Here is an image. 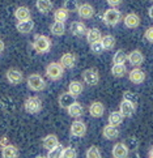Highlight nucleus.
I'll use <instances>...</instances> for the list:
<instances>
[{
	"instance_id": "1",
	"label": "nucleus",
	"mask_w": 153,
	"mask_h": 158,
	"mask_svg": "<svg viewBox=\"0 0 153 158\" xmlns=\"http://www.w3.org/2000/svg\"><path fill=\"white\" fill-rule=\"evenodd\" d=\"M32 47L34 48V51L38 54H47L51 50V39L47 35L36 34L33 39Z\"/></svg>"
},
{
	"instance_id": "2",
	"label": "nucleus",
	"mask_w": 153,
	"mask_h": 158,
	"mask_svg": "<svg viewBox=\"0 0 153 158\" xmlns=\"http://www.w3.org/2000/svg\"><path fill=\"white\" fill-rule=\"evenodd\" d=\"M26 85L30 90L33 92H42V90L46 89L47 84H46V80L38 73H32V75L28 76L26 78Z\"/></svg>"
},
{
	"instance_id": "3",
	"label": "nucleus",
	"mask_w": 153,
	"mask_h": 158,
	"mask_svg": "<svg viewBox=\"0 0 153 158\" xmlns=\"http://www.w3.org/2000/svg\"><path fill=\"white\" fill-rule=\"evenodd\" d=\"M42 99L37 97V95H33V97H28L24 102V109L28 114H32V115H36L38 112L42 111Z\"/></svg>"
},
{
	"instance_id": "4",
	"label": "nucleus",
	"mask_w": 153,
	"mask_h": 158,
	"mask_svg": "<svg viewBox=\"0 0 153 158\" xmlns=\"http://www.w3.org/2000/svg\"><path fill=\"white\" fill-rule=\"evenodd\" d=\"M122 19H123L122 12L118 8H109V9H106L105 13H104V17H102V20H104V22L107 26H115V25H118L119 22L122 21Z\"/></svg>"
},
{
	"instance_id": "5",
	"label": "nucleus",
	"mask_w": 153,
	"mask_h": 158,
	"mask_svg": "<svg viewBox=\"0 0 153 158\" xmlns=\"http://www.w3.org/2000/svg\"><path fill=\"white\" fill-rule=\"evenodd\" d=\"M64 75V68L59 61H53L46 67V77L51 81H58Z\"/></svg>"
},
{
	"instance_id": "6",
	"label": "nucleus",
	"mask_w": 153,
	"mask_h": 158,
	"mask_svg": "<svg viewBox=\"0 0 153 158\" xmlns=\"http://www.w3.org/2000/svg\"><path fill=\"white\" fill-rule=\"evenodd\" d=\"M83 80L89 86H94L100 82V72L96 68H88L83 72Z\"/></svg>"
},
{
	"instance_id": "7",
	"label": "nucleus",
	"mask_w": 153,
	"mask_h": 158,
	"mask_svg": "<svg viewBox=\"0 0 153 158\" xmlns=\"http://www.w3.org/2000/svg\"><path fill=\"white\" fill-rule=\"evenodd\" d=\"M5 78L7 81L11 84V85H19L24 81V75L22 72L17 68H9L7 72H5Z\"/></svg>"
},
{
	"instance_id": "8",
	"label": "nucleus",
	"mask_w": 153,
	"mask_h": 158,
	"mask_svg": "<svg viewBox=\"0 0 153 158\" xmlns=\"http://www.w3.org/2000/svg\"><path fill=\"white\" fill-rule=\"evenodd\" d=\"M70 132H71V136H73V137H84L85 135H87V124L81 120L73 122L71 124Z\"/></svg>"
},
{
	"instance_id": "9",
	"label": "nucleus",
	"mask_w": 153,
	"mask_h": 158,
	"mask_svg": "<svg viewBox=\"0 0 153 158\" xmlns=\"http://www.w3.org/2000/svg\"><path fill=\"white\" fill-rule=\"evenodd\" d=\"M0 109H2L5 114H12V112L16 111L17 105H16L15 99L12 97L4 95V97L0 98Z\"/></svg>"
},
{
	"instance_id": "10",
	"label": "nucleus",
	"mask_w": 153,
	"mask_h": 158,
	"mask_svg": "<svg viewBox=\"0 0 153 158\" xmlns=\"http://www.w3.org/2000/svg\"><path fill=\"white\" fill-rule=\"evenodd\" d=\"M127 61L134 68H139V67L144 63V55L140 50H132L127 56Z\"/></svg>"
},
{
	"instance_id": "11",
	"label": "nucleus",
	"mask_w": 153,
	"mask_h": 158,
	"mask_svg": "<svg viewBox=\"0 0 153 158\" xmlns=\"http://www.w3.org/2000/svg\"><path fill=\"white\" fill-rule=\"evenodd\" d=\"M145 78H147L145 72L143 69H140V68H134L128 73V80L131 81L132 84H135V85H140V84H143L145 81Z\"/></svg>"
},
{
	"instance_id": "12",
	"label": "nucleus",
	"mask_w": 153,
	"mask_h": 158,
	"mask_svg": "<svg viewBox=\"0 0 153 158\" xmlns=\"http://www.w3.org/2000/svg\"><path fill=\"white\" fill-rule=\"evenodd\" d=\"M96 10H94V7L90 5L89 3H84V4H80V7L77 9V15L79 17H81L83 20H90L94 16Z\"/></svg>"
},
{
	"instance_id": "13",
	"label": "nucleus",
	"mask_w": 153,
	"mask_h": 158,
	"mask_svg": "<svg viewBox=\"0 0 153 158\" xmlns=\"http://www.w3.org/2000/svg\"><path fill=\"white\" fill-rule=\"evenodd\" d=\"M70 31L75 37H83L87 34L88 29H87V25L83 21H72L70 25Z\"/></svg>"
},
{
	"instance_id": "14",
	"label": "nucleus",
	"mask_w": 153,
	"mask_h": 158,
	"mask_svg": "<svg viewBox=\"0 0 153 158\" xmlns=\"http://www.w3.org/2000/svg\"><path fill=\"white\" fill-rule=\"evenodd\" d=\"M136 111V105L128 101L122 99V102L119 103V112L124 116V118H131Z\"/></svg>"
},
{
	"instance_id": "15",
	"label": "nucleus",
	"mask_w": 153,
	"mask_h": 158,
	"mask_svg": "<svg viewBox=\"0 0 153 158\" xmlns=\"http://www.w3.org/2000/svg\"><path fill=\"white\" fill-rule=\"evenodd\" d=\"M130 150L124 143H117L111 149V156L113 158H128Z\"/></svg>"
},
{
	"instance_id": "16",
	"label": "nucleus",
	"mask_w": 153,
	"mask_h": 158,
	"mask_svg": "<svg viewBox=\"0 0 153 158\" xmlns=\"http://www.w3.org/2000/svg\"><path fill=\"white\" fill-rule=\"evenodd\" d=\"M59 63L64 69H72L76 65V55L72 52H66L60 56Z\"/></svg>"
},
{
	"instance_id": "17",
	"label": "nucleus",
	"mask_w": 153,
	"mask_h": 158,
	"mask_svg": "<svg viewBox=\"0 0 153 158\" xmlns=\"http://www.w3.org/2000/svg\"><path fill=\"white\" fill-rule=\"evenodd\" d=\"M123 22H124V26H126L127 29H136V27H139L141 20L139 17V15H136V13H127L123 17Z\"/></svg>"
},
{
	"instance_id": "18",
	"label": "nucleus",
	"mask_w": 153,
	"mask_h": 158,
	"mask_svg": "<svg viewBox=\"0 0 153 158\" xmlns=\"http://www.w3.org/2000/svg\"><path fill=\"white\" fill-rule=\"evenodd\" d=\"M119 128L115 127V126H111V124H106L102 129V136H104L106 140H115L119 137Z\"/></svg>"
},
{
	"instance_id": "19",
	"label": "nucleus",
	"mask_w": 153,
	"mask_h": 158,
	"mask_svg": "<svg viewBox=\"0 0 153 158\" xmlns=\"http://www.w3.org/2000/svg\"><path fill=\"white\" fill-rule=\"evenodd\" d=\"M89 114L92 118H101L105 114V105L100 102V101H96V102L89 105Z\"/></svg>"
},
{
	"instance_id": "20",
	"label": "nucleus",
	"mask_w": 153,
	"mask_h": 158,
	"mask_svg": "<svg viewBox=\"0 0 153 158\" xmlns=\"http://www.w3.org/2000/svg\"><path fill=\"white\" fill-rule=\"evenodd\" d=\"M60 143H59V139L56 135L54 133H50L47 135V136H45L43 140H42V145H43V148L46 149L47 152L51 150V149H54L55 146H58Z\"/></svg>"
},
{
	"instance_id": "21",
	"label": "nucleus",
	"mask_w": 153,
	"mask_h": 158,
	"mask_svg": "<svg viewBox=\"0 0 153 158\" xmlns=\"http://www.w3.org/2000/svg\"><path fill=\"white\" fill-rule=\"evenodd\" d=\"M76 98L73 97V95H71L68 92H64V93H62L60 95H59V98H58V103H59V106L62 107V109H68L72 103H75L76 101H75Z\"/></svg>"
},
{
	"instance_id": "22",
	"label": "nucleus",
	"mask_w": 153,
	"mask_h": 158,
	"mask_svg": "<svg viewBox=\"0 0 153 158\" xmlns=\"http://www.w3.org/2000/svg\"><path fill=\"white\" fill-rule=\"evenodd\" d=\"M84 92V85L80 82V81H71L70 84H68V93H70L71 95H73L75 98L77 97H80V95L83 94Z\"/></svg>"
},
{
	"instance_id": "23",
	"label": "nucleus",
	"mask_w": 153,
	"mask_h": 158,
	"mask_svg": "<svg viewBox=\"0 0 153 158\" xmlns=\"http://www.w3.org/2000/svg\"><path fill=\"white\" fill-rule=\"evenodd\" d=\"M36 7H37V10L39 13L47 15V13H50L51 10H53L54 4H53L51 0H37V2H36Z\"/></svg>"
},
{
	"instance_id": "24",
	"label": "nucleus",
	"mask_w": 153,
	"mask_h": 158,
	"mask_svg": "<svg viewBox=\"0 0 153 158\" xmlns=\"http://www.w3.org/2000/svg\"><path fill=\"white\" fill-rule=\"evenodd\" d=\"M16 29L21 34H29V33L34 29V22L33 20H26V21H17Z\"/></svg>"
},
{
	"instance_id": "25",
	"label": "nucleus",
	"mask_w": 153,
	"mask_h": 158,
	"mask_svg": "<svg viewBox=\"0 0 153 158\" xmlns=\"http://www.w3.org/2000/svg\"><path fill=\"white\" fill-rule=\"evenodd\" d=\"M15 17L17 21L32 20V12L28 7H17L15 10Z\"/></svg>"
},
{
	"instance_id": "26",
	"label": "nucleus",
	"mask_w": 153,
	"mask_h": 158,
	"mask_svg": "<svg viewBox=\"0 0 153 158\" xmlns=\"http://www.w3.org/2000/svg\"><path fill=\"white\" fill-rule=\"evenodd\" d=\"M67 112L71 118H76V119H79V118H81L84 115V107H83L81 103L75 102L67 109Z\"/></svg>"
},
{
	"instance_id": "27",
	"label": "nucleus",
	"mask_w": 153,
	"mask_h": 158,
	"mask_svg": "<svg viewBox=\"0 0 153 158\" xmlns=\"http://www.w3.org/2000/svg\"><path fill=\"white\" fill-rule=\"evenodd\" d=\"M2 157L3 158H19V148L13 144H9L2 148Z\"/></svg>"
},
{
	"instance_id": "28",
	"label": "nucleus",
	"mask_w": 153,
	"mask_h": 158,
	"mask_svg": "<svg viewBox=\"0 0 153 158\" xmlns=\"http://www.w3.org/2000/svg\"><path fill=\"white\" fill-rule=\"evenodd\" d=\"M85 37H87L88 43L92 44V43H94V42L101 41V39H102V33H101L100 29H97V27H92V29H88Z\"/></svg>"
},
{
	"instance_id": "29",
	"label": "nucleus",
	"mask_w": 153,
	"mask_h": 158,
	"mask_svg": "<svg viewBox=\"0 0 153 158\" xmlns=\"http://www.w3.org/2000/svg\"><path fill=\"white\" fill-rule=\"evenodd\" d=\"M123 119H124V116L119 111H111L109 114V118H107V124L119 127L123 123Z\"/></svg>"
},
{
	"instance_id": "30",
	"label": "nucleus",
	"mask_w": 153,
	"mask_h": 158,
	"mask_svg": "<svg viewBox=\"0 0 153 158\" xmlns=\"http://www.w3.org/2000/svg\"><path fill=\"white\" fill-rule=\"evenodd\" d=\"M101 43H102V46H104V50H106V51H110V50H113L115 47V44H117V39L114 35H111V34H106L102 37L101 39Z\"/></svg>"
},
{
	"instance_id": "31",
	"label": "nucleus",
	"mask_w": 153,
	"mask_h": 158,
	"mask_svg": "<svg viewBox=\"0 0 153 158\" xmlns=\"http://www.w3.org/2000/svg\"><path fill=\"white\" fill-rule=\"evenodd\" d=\"M50 31H51V34L55 35V37H62V35H64V33H66V25H64V22H58V21H55L54 24H51Z\"/></svg>"
},
{
	"instance_id": "32",
	"label": "nucleus",
	"mask_w": 153,
	"mask_h": 158,
	"mask_svg": "<svg viewBox=\"0 0 153 158\" xmlns=\"http://www.w3.org/2000/svg\"><path fill=\"white\" fill-rule=\"evenodd\" d=\"M126 73H127L126 64H113V67H111V75L114 77L121 78L123 76H126Z\"/></svg>"
},
{
	"instance_id": "33",
	"label": "nucleus",
	"mask_w": 153,
	"mask_h": 158,
	"mask_svg": "<svg viewBox=\"0 0 153 158\" xmlns=\"http://www.w3.org/2000/svg\"><path fill=\"white\" fill-rule=\"evenodd\" d=\"M70 17V12L64 8H58L54 10V20L58 22H66Z\"/></svg>"
},
{
	"instance_id": "34",
	"label": "nucleus",
	"mask_w": 153,
	"mask_h": 158,
	"mask_svg": "<svg viewBox=\"0 0 153 158\" xmlns=\"http://www.w3.org/2000/svg\"><path fill=\"white\" fill-rule=\"evenodd\" d=\"M127 56H128V54H126V51L118 50L114 54V56H113V64H126Z\"/></svg>"
},
{
	"instance_id": "35",
	"label": "nucleus",
	"mask_w": 153,
	"mask_h": 158,
	"mask_svg": "<svg viewBox=\"0 0 153 158\" xmlns=\"http://www.w3.org/2000/svg\"><path fill=\"white\" fill-rule=\"evenodd\" d=\"M123 143L126 144L127 149H128L130 152H136V150L139 149V145H140L139 140L136 139L135 136H128V137L126 139V141H123Z\"/></svg>"
},
{
	"instance_id": "36",
	"label": "nucleus",
	"mask_w": 153,
	"mask_h": 158,
	"mask_svg": "<svg viewBox=\"0 0 153 158\" xmlns=\"http://www.w3.org/2000/svg\"><path fill=\"white\" fill-rule=\"evenodd\" d=\"M63 152H64V146L59 144L58 146H55L54 149L49 150L47 157L49 158H63Z\"/></svg>"
},
{
	"instance_id": "37",
	"label": "nucleus",
	"mask_w": 153,
	"mask_h": 158,
	"mask_svg": "<svg viewBox=\"0 0 153 158\" xmlns=\"http://www.w3.org/2000/svg\"><path fill=\"white\" fill-rule=\"evenodd\" d=\"M85 158H102L100 148L96 145H92L90 148H88V150L85 152Z\"/></svg>"
},
{
	"instance_id": "38",
	"label": "nucleus",
	"mask_w": 153,
	"mask_h": 158,
	"mask_svg": "<svg viewBox=\"0 0 153 158\" xmlns=\"http://www.w3.org/2000/svg\"><path fill=\"white\" fill-rule=\"evenodd\" d=\"M80 7L77 0H64V4H63V8L67 9L68 12H76Z\"/></svg>"
},
{
	"instance_id": "39",
	"label": "nucleus",
	"mask_w": 153,
	"mask_h": 158,
	"mask_svg": "<svg viewBox=\"0 0 153 158\" xmlns=\"http://www.w3.org/2000/svg\"><path fill=\"white\" fill-rule=\"evenodd\" d=\"M123 99L136 105V103H138V101H139V95L136 93H134V92H130V90H127V92L123 93Z\"/></svg>"
},
{
	"instance_id": "40",
	"label": "nucleus",
	"mask_w": 153,
	"mask_h": 158,
	"mask_svg": "<svg viewBox=\"0 0 153 158\" xmlns=\"http://www.w3.org/2000/svg\"><path fill=\"white\" fill-rule=\"evenodd\" d=\"M63 158H77V150L72 146H66L63 152Z\"/></svg>"
},
{
	"instance_id": "41",
	"label": "nucleus",
	"mask_w": 153,
	"mask_h": 158,
	"mask_svg": "<svg viewBox=\"0 0 153 158\" xmlns=\"http://www.w3.org/2000/svg\"><path fill=\"white\" fill-rule=\"evenodd\" d=\"M90 52H92V54H96V55H100L101 52H104V46H102L101 41L94 42V43L90 44Z\"/></svg>"
},
{
	"instance_id": "42",
	"label": "nucleus",
	"mask_w": 153,
	"mask_h": 158,
	"mask_svg": "<svg viewBox=\"0 0 153 158\" xmlns=\"http://www.w3.org/2000/svg\"><path fill=\"white\" fill-rule=\"evenodd\" d=\"M144 38L148 41L149 43H153V26H149L148 29L144 33Z\"/></svg>"
},
{
	"instance_id": "43",
	"label": "nucleus",
	"mask_w": 153,
	"mask_h": 158,
	"mask_svg": "<svg viewBox=\"0 0 153 158\" xmlns=\"http://www.w3.org/2000/svg\"><path fill=\"white\" fill-rule=\"evenodd\" d=\"M106 2H107V4H109L111 8H117V7H119V5L123 3V0H106Z\"/></svg>"
},
{
	"instance_id": "44",
	"label": "nucleus",
	"mask_w": 153,
	"mask_h": 158,
	"mask_svg": "<svg viewBox=\"0 0 153 158\" xmlns=\"http://www.w3.org/2000/svg\"><path fill=\"white\" fill-rule=\"evenodd\" d=\"M7 145H9V139L7 136H2L0 137V148H4Z\"/></svg>"
},
{
	"instance_id": "45",
	"label": "nucleus",
	"mask_w": 153,
	"mask_h": 158,
	"mask_svg": "<svg viewBox=\"0 0 153 158\" xmlns=\"http://www.w3.org/2000/svg\"><path fill=\"white\" fill-rule=\"evenodd\" d=\"M4 48H5V43H4V41H3V39L0 38V54H3Z\"/></svg>"
},
{
	"instance_id": "46",
	"label": "nucleus",
	"mask_w": 153,
	"mask_h": 158,
	"mask_svg": "<svg viewBox=\"0 0 153 158\" xmlns=\"http://www.w3.org/2000/svg\"><path fill=\"white\" fill-rule=\"evenodd\" d=\"M148 15H149V17L153 20V5H152V7L149 8V10H148Z\"/></svg>"
},
{
	"instance_id": "47",
	"label": "nucleus",
	"mask_w": 153,
	"mask_h": 158,
	"mask_svg": "<svg viewBox=\"0 0 153 158\" xmlns=\"http://www.w3.org/2000/svg\"><path fill=\"white\" fill-rule=\"evenodd\" d=\"M148 156H149V158H153V145H152V148L148 152Z\"/></svg>"
},
{
	"instance_id": "48",
	"label": "nucleus",
	"mask_w": 153,
	"mask_h": 158,
	"mask_svg": "<svg viewBox=\"0 0 153 158\" xmlns=\"http://www.w3.org/2000/svg\"><path fill=\"white\" fill-rule=\"evenodd\" d=\"M36 158H49V157L47 156H37Z\"/></svg>"
},
{
	"instance_id": "49",
	"label": "nucleus",
	"mask_w": 153,
	"mask_h": 158,
	"mask_svg": "<svg viewBox=\"0 0 153 158\" xmlns=\"http://www.w3.org/2000/svg\"><path fill=\"white\" fill-rule=\"evenodd\" d=\"M152 2H153V0H152Z\"/></svg>"
}]
</instances>
